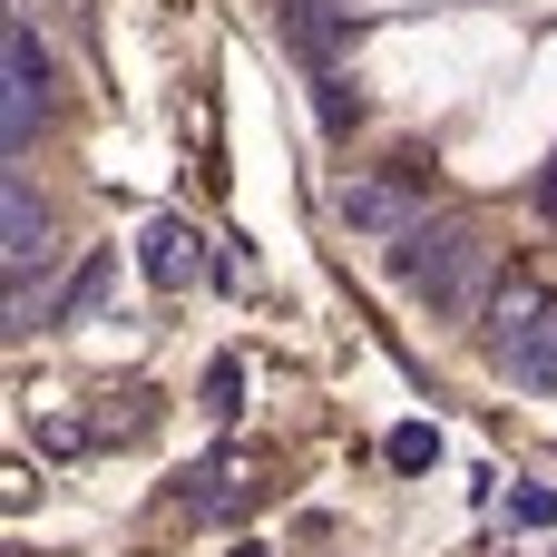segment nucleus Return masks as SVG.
Segmentation results:
<instances>
[{"label": "nucleus", "mask_w": 557, "mask_h": 557, "mask_svg": "<svg viewBox=\"0 0 557 557\" xmlns=\"http://www.w3.org/2000/svg\"><path fill=\"white\" fill-rule=\"evenodd\" d=\"M382 274H392L401 294H421L431 313H470V304H480V274H490V235H480L470 215H421L411 235H392Z\"/></svg>", "instance_id": "nucleus-1"}, {"label": "nucleus", "mask_w": 557, "mask_h": 557, "mask_svg": "<svg viewBox=\"0 0 557 557\" xmlns=\"http://www.w3.org/2000/svg\"><path fill=\"white\" fill-rule=\"evenodd\" d=\"M333 215L352 225V235H411L421 215H431V186H421V166H392V176H352L343 196H333Z\"/></svg>", "instance_id": "nucleus-2"}, {"label": "nucleus", "mask_w": 557, "mask_h": 557, "mask_svg": "<svg viewBox=\"0 0 557 557\" xmlns=\"http://www.w3.org/2000/svg\"><path fill=\"white\" fill-rule=\"evenodd\" d=\"M264 450H225V460H196L186 480H176V509L186 519H245L255 499H264Z\"/></svg>", "instance_id": "nucleus-3"}, {"label": "nucleus", "mask_w": 557, "mask_h": 557, "mask_svg": "<svg viewBox=\"0 0 557 557\" xmlns=\"http://www.w3.org/2000/svg\"><path fill=\"white\" fill-rule=\"evenodd\" d=\"M49 127V49L29 20H10V98H0V137L10 157H29V137Z\"/></svg>", "instance_id": "nucleus-4"}, {"label": "nucleus", "mask_w": 557, "mask_h": 557, "mask_svg": "<svg viewBox=\"0 0 557 557\" xmlns=\"http://www.w3.org/2000/svg\"><path fill=\"white\" fill-rule=\"evenodd\" d=\"M284 39H294V59H304L313 78H343V59H352V10L294 0V10H284Z\"/></svg>", "instance_id": "nucleus-5"}, {"label": "nucleus", "mask_w": 557, "mask_h": 557, "mask_svg": "<svg viewBox=\"0 0 557 557\" xmlns=\"http://www.w3.org/2000/svg\"><path fill=\"white\" fill-rule=\"evenodd\" d=\"M137 264H147V284H157V294H186V284L206 274V235H196L186 215H157V225H147V255H137Z\"/></svg>", "instance_id": "nucleus-6"}, {"label": "nucleus", "mask_w": 557, "mask_h": 557, "mask_svg": "<svg viewBox=\"0 0 557 557\" xmlns=\"http://www.w3.org/2000/svg\"><path fill=\"white\" fill-rule=\"evenodd\" d=\"M548 274H499V294H490V304H480V313H490V343H499V352H509V343H519V333H539V323H548Z\"/></svg>", "instance_id": "nucleus-7"}, {"label": "nucleus", "mask_w": 557, "mask_h": 557, "mask_svg": "<svg viewBox=\"0 0 557 557\" xmlns=\"http://www.w3.org/2000/svg\"><path fill=\"white\" fill-rule=\"evenodd\" d=\"M0 215H10V284H29V264H49V215H39V196H29V176H10V196H0Z\"/></svg>", "instance_id": "nucleus-8"}, {"label": "nucleus", "mask_w": 557, "mask_h": 557, "mask_svg": "<svg viewBox=\"0 0 557 557\" xmlns=\"http://www.w3.org/2000/svg\"><path fill=\"white\" fill-rule=\"evenodd\" d=\"M157 421V392L147 382H127V392H98V411H88V441H137Z\"/></svg>", "instance_id": "nucleus-9"}, {"label": "nucleus", "mask_w": 557, "mask_h": 557, "mask_svg": "<svg viewBox=\"0 0 557 557\" xmlns=\"http://www.w3.org/2000/svg\"><path fill=\"white\" fill-rule=\"evenodd\" d=\"M499 362H509V372H519L529 392H557V304H548V323H539V333H519V343H509Z\"/></svg>", "instance_id": "nucleus-10"}, {"label": "nucleus", "mask_w": 557, "mask_h": 557, "mask_svg": "<svg viewBox=\"0 0 557 557\" xmlns=\"http://www.w3.org/2000/svg\"><path fill=\"white\" fill-rule=\"evenodd\" d=\"M108 274H117V264H108V255H88V264L69 274V294H59V313H69V323H78V313H98V294H108Z\"/></svg>", "instance_id": "nucleus-11"}, {"label": "nucleus", "mask_w": 557, "mask_h": 557, "mask_svg": "<svg viewBox=\"0 0 557 557\" xmlns=\"http://www.w3.org/2000/svg\"><path fill=\"white\" fill-rule=\"evenodd\" d=\"M431 460H441V431L431 421H401L392 431V470H431Z\"/></svg>", "instance_id": "nucleus-12"}, {"label": "nucleus", "mask_w": 557, "mask_h": 557, "mask_svg": "<svg viewBox=\"0 0 557 557\" xmlns=\"http://www.w3.org/2000/svg\"><path fill=\"white\" fill-rule=\"evenodd\" d=\"M313 117H323V127H333V137H343V127H352V117H362V98H352V88H343V78H313Z\"/></svg>", "instance_id": "nucleus-13"}, {"label": "nucleus", "mask_w": 557, "mask_h": 557, "mask_svg": "<svg viewBox=\"0 0 557 557\" xmlns=\"http://www.w3.org/2000/svg\"><path fill=\"white\" fill-rule=\"evenodd\" d=\"M235 392H245V362H215L206 372V411H235Z\"/></svg>", "instance_id": "nucleus-14"}, {"label": "nucleus", "mask_w": 557, "mask_h": 557, "mask_svg": "<svg viewBox=\"0 0 557 557\" xmlns=\"http://www.w3.org/2000/svg\"><path fill=\"white\" fill-rule=\"evenodd\" d=\"M509 509H519V529H557V490H519Z\"/></svg>", "instance_id": "nucleus-15"}, {"label": "nucleus", "mask_w": 557, "mask_h": 557, "mask_svg": "<svg viewBox=\"0 0 557 557\" xmlns=\"http://www.w3.org/2000/svg\"><path fill=\"white\" fill-rule=\"evenodd\" d=\"M235 557H264V548H235Z\"/></svg>", "instance_id": "nucleus-16"}]
</instances>
